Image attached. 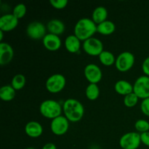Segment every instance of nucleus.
I'll return each instance as SVG.
<instances>
[{
  "label": "nucleus",
  "mask_w": 149,
  "mask_h": 149,
  "mask_svg": "<svg viewBox=\"0 0 149 149\" xmlns=\"http://www.w3.org/2000/svg\"><path fill=\"white\" fill-rule=\"evenodd\" d=\"M62 110L63 108L61 104L56 100L51 99L42 101L39 106V111L42 116L51 119L61 116Z\"/></svg>",
  "instance_id": "7ed1b4c3"
},
{
  "label": "nucleus",
  "mask_w": 149,
  "mask_h": 149,
  "mask_svg": "<svg viewBox=\"0 0 149 149\" xmlns=\"http://www.w3.org/2000/svg\"><path fill=\"white\" fill-rule=\"evenodd\" d=\"M133 93L139 98L149 97V77L141 76L137 79L133 85Z\"/></svg>",
  "instance_id": "1a4fd4ad"
},
{
  "label": "nucleus",
  "mask_w": 149,
  "mask_h": 149,
  "mask_svg": "<svg viewBox=\"0 0 149 149\" xmlns=\"http://www.w3.org/2000/svg\"><path fill=\"white\" fill-rule=\"evenodd\" d=\"M138 99H139V97H138V95L135 93H132L125 96V97H124V103H125L127 107H134L138 103Z\"/></svg>",
  "instance_id": "393cba45"
},
{
  "label": "nucleus",
  "mask_w": 149,
  "mask_h": 149,
  "mask_svg": "<svg viewBox=\"0 0 149 149\" xmlns=\"http://www.w3.org/2000/svg\"><path fill=\"white\" fill-rule=\"evenodd\" d=\"M25 132L26 135L31 138H38L42 135L43 127L39 122L36 121H31L25 126Z\"/></svg>",
  "instance_id": "2eb2a0df"
},
{
  "label": "nucleus",
  "mask_w": 149,
  "mask_h": 149,
  "mask_svg": "<svg viewBox=\"0 0 149 149\" xmlns=\"http://www.w3.org/2000/svg\"><path fill=\"white\" fill-rule=\"evenodd\" d=\"M15 96V90L12 85L2 86L0 89V98L4 101H10Z\"/></svg>",
  "instance_id": "412c9836"
},
{
  "label": "nucleus",
  "mask_w": 149,
  "mask_h": 149,
  "mask_svg": "<svg viewBox=\"0 0 149 149\" xmlns=\"http://www.w3.org/2000/svg\"><path fill=\"white\" fill-rule=\"evenodd\" d=\"M42 149H57V147L52 143H47L42 147Z\"/></svg>",
  "instance_id": "2f4dec72"
},
{
  "label": "nucleus",
  "mask_w": 149,
  "mask_h": 149,
  "mask_svg": "<svg viewBox=\"0 0 149 149\" xmlns=\"http://www.w3.org/2000/svg\"><path fill=\"white\" fill-rule=\"evenodd\" d=\"M135 63V56L133 54L128 51L122 52L116 58L115 65L121 72L129 71Z\"/></svg>",
  "instance_id": "39448f33"
},
{
  "label": "nucleus",
  "mask_w": 149,
  "mask_h": 149,
  "mask_svg": "<svg viewBox=\"0 0 149 149\" xmlns=\"http://www.w3.org/2000/svg\"><path fill=\"white\" fill-rule=\"evenodd\" d=\"M17 24L18 19L13 13H7L0 17V30L4 32L13 30Z\"/></svg>",
  "instance_id": "f8f14e48"
},
{
  "label": "nucleus",
  "mask_w": 149,
  "mask_h": 149,
  "mask_svg": "<svg viewBox=\"0 0 149 149\" xmlns=\"http://www.w3.org/2000/svg\"><path fill=\"white\" fill-rule=\"evenodd\" d=\"M47 29L50 33L58 36L65 31V26L62 20L59 19H52L47 23Z\"/></svg>",
  "instance_id": "dca6fc26"
},
{
  "label": "nucleus",
  "mask_w": 149,
  "mask_h": 149,
  "mask_svg": "<svg viewBox=\"0 0 149 149\" xmlns=\"http://www.w3.org/2000/svg\"><path fill=\"white\" fill-rule=\"evenodd\" d=\"M115 91L122 95H127L133 93V86L126 80H119L114 85Z\"/></svg>",
  "instance_id": "a211bd4d"
},
{
  "label": "nucleus",
  "mask_w": 149,
  "mask_h": 149,
  "mask_svg": "<svg viewBox=\"0 0 149 149\" xmlns=\"http://www.w3.org/2000/svg\"><path fill=\"white\" fill-rule=\"evenodd\" d=\"M51 5L55 8L61 10L65 8L68 4V0H49Z\"/></svg>",
  "instance_id": "cd10ccee"
},
{
  "label": "nucleus",
  "mask_w": 149,
  "mask_h": 149,
  "mask_svg": "<svg viewBox=\"0 0 149 149\" xmlns=\"http://www.w3.org/2000/svg\"><path fill=\"white\" fill-rule=\"evenodd\" d=\"M141 143L149 147V131L141 133Z\"/></svg>",
  "instance_id": "7c9ffc66"
},
{
  "label": "nucleus",
  "mask_w": 149,
  "mask_h": 149,
  "mask_svg": "<svg viewBox=\"0 0 149 149\" xmlns=\"http://www.w3.org/2000/svg\"><path fill=\"white\" fill-rule=\"evenodd\" d=\"M26 149H36V148H33V147H29V148H26Z\"/></svg>",
  "instance_id": "72a5a7b5"
},
{
  "label": "nucleus",
  "mask_w": 149,
  "mask_h": 149,
  "mask_svg": "<svg viewBox=\"0 0 149 149\" xmlns=\"http://www.w3.org/2000/svg\"><path fill=\"white\" fill-rule=\"evenodd\" d=\"M141 143V134L135 132H127L119 140V146L122 149H137Z\"/></svg>",
  "instance_id": "20e7f679"
},
{
  "label": "nucleus",
  "mask_w": 149,
  "mask_h": 149,
  "mask_svg": "<svg viewBox=\"0 0 149 149\" xmlns=\"http://www.w3.org/2000/svg\"><path fill=\"white\" fill-rule=\"evenodd\" d=\"M66 80L65 77L61 74H55L48 77L45 86L47 90L52 93H56L61 91L65 87Z\"/></svg>",
  "instance_id": "423d86ee"
},
{
  "label": "nucleus",
  "mask_w": 149,
  "mask_h": 149,
  "mask_svg": "<svg viewBox=\"0 0 149 149\" xmlns=\"http://www.w3.org/2000/svg\"><path fill=\"white\" fill-rule=\"evenodd\" d=\"M65 47L68 52L75 53L79 50L81 47V40L76 35H69L65 38Z\"/></svg>",
  "instance_id": "f3484780"
},
{
  "label": "nucleus",
  "mask_w": 149,
  "mask_h": 149,
  "mask_svg": "<svg viewBox=\"0 0 149 149\" xmlns=\"http://www.w3.org/2000/svg\"><path fill=\"white\" fill-rule=\"evenodd\" d=\"M63 111L68 120L72 122H77L81 120L84 113L82 103L74 98H68L64 101Z\"/></svg>",
  "instance_id": "f257e3e1"
},
{
  "label": "nucleus",
  "mask_w": 149,
  "mask_h": 149,
  "mask_svg": "<svg viewBox=\"0 0 149 149\" xmlns=\"http://www.w3.org/2000/svg\"><path fill=\"white\" fill-rule=\"evenodd\" d=\"M99 60L102 64L106 66L112 65L116 62V58L114 55L111 52L108 50H103L99 55Z\"/></svg>",
  "instance_id": "4be33fe9"
},
{
  "label": "nucleus",
  "mask_w": 149,
  "mask_h": 149,
  "mask_svg": "<svg viewBox=\"0 0 149 149\" xmlns=\"http://www.w3.org/2000/svg\"><path fill=\"white\" fill-rule=\"evenodd\" d=\"M14 51L10 45L6 42L0 43V64L4 65L8 64L13 60Z\"/></svg>",
  "instance_id": "ddd939ff"
},
{
  "label": "nucleus",
  "mask_w": 149,
  "mask_h": 149,
  "mask_svg": "<svg viewBox=\"0 0 149 149\" xmlns=\"http://www.w3.org/2000/svg\"><path fill=\"white\" fill-rule=\"evenodd\" d=\"M26 84V77L23 74H17L12 79L11 85L15 90H20L24 87Z\"/></svg>",
  "instance_id": "b1692460"
},
{
  "label": "nucleus",
  "mask_w": 149,
  "mask_h": 149,
  "mask_svg": "<svg viewBox=\"0 0 149 149\" xmlns=\"http://www.w3.org/2000/svg\"><path fill=\"white\" fill-rule=\"evenodd\" d=\"M95 32H97V24L88 17L79 19L74 27V35L81 41H85L93 37Z\"/></svg>",
  "instance_id": "f03ea898"
},
{
  "label": "nucleus",
  "mask_w": 149,
  "mask_h": 149,
  "mask_svg": "<svg viewBox=\"0 0 149 149\" xmlns=\"http://www.w3.org/2000/svg\"><path fill=\"white\" fill-rule=\"evenodd\" d=\"M142 69L144 74L149 77V56L147 57L143 62Z\"/></svg>",
  "instance_id": "c756f323"
},
{
  "label": "nucleus",
  "mask_w": 149,
  "mask_h": 149,
  "mask_svg": "<svg viewBox=\"0 0 149 149\" xmlns=\"http://www.w3.org/2000/svg\"><path fill=\"white\" fill-rule=\"evenodd\" d=\"M69 127V121L65 116H61L52 119L50 124L51 131L56 135H63L66 133Z\"/></svg>",
  "instance_id": "9d476101"
},
{
  "label": "nucleus",
  "mask_w": 149,
  "mask_h": 149,
  "mask_svg": "<svg viewBox=\"0 0 149 149\" xmlns=\"http://www.w3.org/2000/svg\"><path fill=\"white\" fill-rule=\"evenodd\" d=\"M26 13V7L23 3L16 4L13 10V14L17 17V19L22 18Z\"/></svg>",
  "instance_id": "a878e982"
},
{
  "label": "nucleus",
  "mask_w": 149,
  "mask_h": 149,
  "mask_svg": "<svg viewBox=\"0 0 149 149\" xmlns=\"http://www.w3.org/2000/svg\"><path fill=\"white\" fill-rule=\"evenodd\" d=\"M116 29L114 23L111 20H107L97 25V31L103 35H109L113 33Z\"/></svg>",
  "instance_id": "aec40b11"
},
{
  "label": "nucleus",
  "mask_w": 149,
  "mask_h": 149,
  "mask_svg": "<svg viewBox=\"0 0 149 149\" xmlns=\"http://www.w3.org/2000/svg\"><path fill=\"white\" fill-rule=\"evenodd\" d=\"M85 78L93 84H97L101 80L102 71L100 67L95 63L87 64L84 70Z\"/></svg>",
  "instance_id": "9b49d317"
},
{
  "label": "nucleus",
  "mask_w": 149,
  "mask_h": 149,
  "mask_svg": "<svg viewBox=\"0 0 149 149\" xmlns=\"http://www.w3.org/2000/svg\"><path fill=\"white\" fill-rule=\"evenodd\" d=\"M141 109L144 114L149 116V97L143 100L141 104Z\"/></svg>",
  "instance_id": "c85d7f7f"
},
{
  "label": "nucleus",
  "mask_w": 149,
  "mask_h": 149,
  "mask_svg": "<svg viewBox=\"0 0 149 149\" xmlns=\"http://www.w3.org/2000/svg\"><path fill=\"white\" fill-rule=\"evenodd\" d=\"M108 17V11L106 7L99 6L96 7L92 14V20L97 25L106 21Z\"/></svg>",
  "instance_id": "6ab92c4d"
},
{
  "label": "nucleus",
  "mask_w": 149,
  "mask_h": 149,
  "mask_svg": "<svg viewBox=\"0 0 149 149\" xmlns=\"http://www.w3.org/2000/svg\"><path fill=\"white\" fill-rule=\"evenodd\" d=\"M47 27L44 23L39 21H33L29 23L26 28V34L33 39H40L47 34Z\"/></svg>",
  "instance_id": "0eeeda50"
},
{
  "label": "nucleus",
  "mask_w": 149,
  "mask_h": 149,
  "mask_svg": "<svg viewBox=\"0 0 149 149\" xmlns=\"http://www.w3.org/2000/svg\"><path fill=\"white\" fill-rule=\"evenodd\" d=\"M3 36H4V31L1 30H0V40L1 41H2Z\"/></svg>",
  "instance_id": "473e14b6"
},
{
  "label": "nucleus",
  "mask_w": 149,
  "mask_h": 149,
  "mask_svg": "<svg viewBox=\"0 0 149 149\" xmlns=\"http://www.w3.org/2000/svg\"><path fill=\"white\" fill-rule=\"evenodd\" d=\"M85 95L89 100H96L100 95V89H99L97 84L90 83L86 87Z\"/></svg>",
  "instance_id": "5701e85b"
},
{
  "label": "nucleus",
  "mask_w": 149,
  "mask_h": 149,
  "mask_svg": "<svg viewBox=\"0 0 149 149\" xmlns=\"http://www.w3.org/2000/svg\"><path fill=\"white\" fill-rule=\"evenodd\" d=\"M135 127L141 133L149 131V122L145 119H138L135 123Z\"/></svg>",
  "instance_id": "bb28decb"
},
{
  "label": "nucleus",
  "mask_w": 149,
  "mask_h": 149,
  "mask_svg": "<svg viewBox=\"0 0 149 149\" xmlns=\"http://www.w3.org/2000/svg\"><path fill=\"white\" fill-rule=\"evenodd\" d=\"M42 42L45 47L51 51L58 50L62 45L61 39L59 36L50 33H47L45 35V36L42 39Z\"/></svg>",
  "instance_id": "4468645a"
},
{
  "label": "nucleus",
  "mask_w": 149,
  "mask_h": 149,
  "mask_svg": "<svg viewBox=\"0 0 149 149\" xmlns=\"http://www.w3.org/2000/svg\"><path fill=\"white\" fill-rule=\"evenodd\" d=\"M82 47L86 53L93 56H99L103 51V42L95 37H91L84 41Z\"/></svg>",
  "instance_id": "6e6552de"
}]
</instances>
